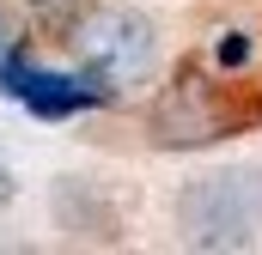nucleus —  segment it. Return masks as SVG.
<instances>
[{"mask_svg":"<svg viewBox=\"0 0 262 255\" xmlns=\"http://www.w3.org/2000/svg\"><path fill=\"white\" fill-rule=\"evenodd\" d=\"M177 231L189 249H256L262 243V164L207 170L177 194Z\"/></svg>","mask_w":262,"mask_h":255,"instance_id":"f257e3e1","label":"nucleus"},{"mask_svg":"<svg viewBox=\"0 0 262 255\" xmlns=\"http://www.w3.org/2000/svg\"><path fill=\"white\" fill-rule=\"evenodd\" d=\"M67 43H73L79 73H92L110 97L134 91V85L152 73V61H159V31H152V18H140L134 6H92V12L67 31Z\"/></svg>","mask_w":262,"mask_h":255,"instance_id":"f03ea898","label":"nucleus"},{"mask_svg":"<svg viewBox=\"0 0 262 255\" xmlns=\"http://www.w3.org/2000/svg\"><path fill=\"white\" fill-rule=\"evenodd\" d=\"M256 116L262 110H244L238 97H226L220 79L183 67L171 79V91L159 97V110H152V134L165 146H207V140H226L238 122H256Z\"/></svg>","mask_w":262,"mask_h":255,"instance_id":"7ed1b4c3","label":"nucleus"},{"mask_svg":"<svg viewBox=\"0 0 262 255\" xmlns=\"http://www.w3.org/2000/svg\"><path fill=\"white\" fill-rule=\"evenodd\" d=\"M0 91L12 97V104H25L31 116H43V122H61V116H79V110H104V104H116L92 73H67V67H37L25 49H6V61H0Z\"/></svg>","mask_w":262,"mask_h":255,"instance_id":"20e7f679","label":"nucleus"},{"mask_svg":"<svg viewBox=\"0 0 262 255\" xmlns=\"http://www.w3.org/2000/svg\"><path fill=\"white\" fill-rule=\"evenodd\" d=\"M250 55H256L250 31H226V43H220V67H250Z\"/></svg>","mask_w":262,"mask_h":255,"instance_id":"39448f33","label":"nucleus"},{"mask_svg":"<svg viewBox=\"0 0 262 255\" xmlns=\"http://www.w3.org/2000/svg\"><path fill=\"white\" fill-rule=\"evenodd\" d=\"M6 49H12V37H6V18H0V61H6Z\"/></svg>","mask_w":262,"mask_h":255,"instance_id":"423d86ee","label":"nucleus"}]
</instances>
